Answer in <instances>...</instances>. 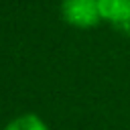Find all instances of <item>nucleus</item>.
Segmentation results:
<instances>
[{
    "mask_svg": "<svg viewBox=\"0 0 130 130\" xmlns=\"http://www.w3.org/2000/svg\"><path fill=\"white\" fill-rule=\"evenodd\" d=\"M61 10L63 18L75 26H91L102 18L98 0H63Z\"/></svg>",
    "mask_w": 130,
    "mask_h": 130,
    "instance_id": "f257e3e1",
    "label": "nucleus"
},
{
    "mask_svg": "<svg viewBox=\"0 0 130 130\" xmlns=\"http://www.w3.org/2000/svg\"><path fill=\"white\" fill-rule=\"evenodd\" d=\"M100 16L110 20L118 30L130 35V0H98Z\"/></svg>",
    "mask_w": 130,
    "mask_h": 130,
    "instance_id": "f03ea898",
    "label": "nucleus"
},
{
    "mask_svg": "<svg viewBox=\"0 0 130 130\" xmlns=\"http://www.w3.org/2000/svg\"><path fill=\"white\" fill-rule=\"evenodd\" d=\"M2 130H49V126L39 114L28 112V114H20V116H14L12 120H8Z\"/></svg>",
    "mask_w": 130,
    "mask_h": 130,
    "instance_id": "7ed1b4c3",
    "label": "nucleus"
}]
</instances>
